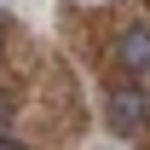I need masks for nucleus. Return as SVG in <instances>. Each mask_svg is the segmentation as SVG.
<instances>
[{"label": "nucleus", "mask_w": 150, "mask_h": 150, "mask_svg": "<svg viewBox=\"0 0 150 150\" xmlns=\"http://www.w3.org/2000/svg\"><path fill=\"white\" fill-rule=\"evenodd\" d=\"M6 121H12V98L0 93V133H6Z\"/></svg>", "instance_id": "4"}, {"label": "nucleus", "mask_w": 150, "mask_h": 150, "mask_svg": "<svg viewBox=\"0 0 150 150\" xmlns=\"http://www.w3.org/2000/svg\"><path fill=\"white\" fill-rule=\"evenodd\" d=\"M0 46H6V29H0Z\"/></svg>", "instance_id": "5"}, {"label": "nucleus", "mask_w": 150, "mask_h": 150, "mask_svg": "<svg viewBox=\"0 0 150 150\" xmlns=\"http://www.w3.org/2000/svg\"><path fill=\"white\" fill-rule=\"evenodd\" d=\"M0 150H29V144H23L18 133H0Z\"/></svg>", "instance_id": "3"}, {"label": "nucleus", "mask_w": 150, "mask_h": 150, "mask_svg": "<svg viewBox=\"0 0 150 150\" xmlns=\"http://www.w3.org/2000/svg\"><path fill=\"white\" fill-rule=\"evenodd\" d=\"M144 115H150V104H144L139 87H115V93L104 98V121H110L115 139H133V133L144 127Z\"/></svg>", "instance_id": "1"}, {"label": "nucleus", "mask_w": 150, "mask_h": 150, "mask_svg": "<svg viewBox=\"0 0 150 150\" xmlns=\"http://www.w3.org/2000/svg\"><path fill=\"white\" fill-rule=\"evenodd\" d=\"M115 64L127 75H150V23H127L115 35Z\"/></svg>", "instance_id": "2"}, {"label": "nucleus", "mask_w": 150, "mask_h": 150, "mask_svg": "<svg viewBox=\"0 0 150 150\" xmlns=\"http://www.w3.org/2000/svg\"><path fill=\"white\" fill-rule=\"evenodd\" d=\"M144 104H150V87H144Z\"/></svg>", "instance_id": "6"}]
</instances>
